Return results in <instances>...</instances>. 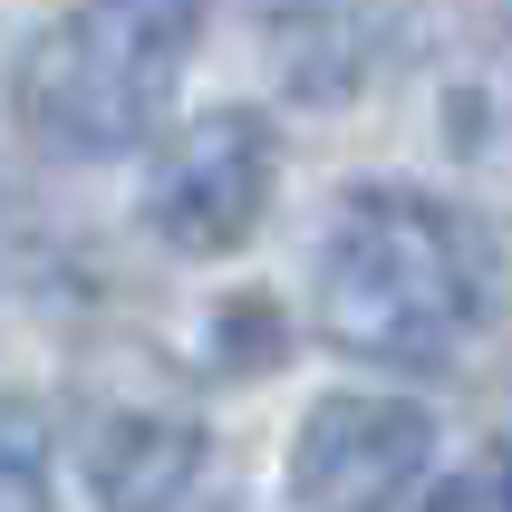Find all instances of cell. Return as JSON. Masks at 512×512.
Instances as JSON below:
<instances>
[{
    "label": "cell",
    "instance_id": "obj_5",
    "mask_svg": "<svg viewBox=\"0 0 512 512\" xmlns=\"http://www.w3.org/2000/svg\"><path fill=\"white\" fill-rule=\"evenodd\" d=\"M203 455H213L203 426L194 416H165V406H107V416H87V435H78L97 512H174L194 493Z\"/></svg>",
    "mask_w": 512,
    "mask_h": 512
},
{
    "label": "cell",
    "instance_id": "obj_2",
    "mask_svg": "<svg viewBox=\"0 0 512 512\" xmlns=\"http://www.w3.org/2000/svg\"><path fill=\"white\" fill-rule=\"evenodd\" d=\"M203 39V0H78L20 58V116L58 155H126L155 136Z\"/></svg>",
    "mask_w": 512,
    "mask_h": 512
},
{
    "label": "cell",
    "instance_id": "obj_7",
    "mask_svg": "<svg viewBox=\"0 0 512 512\" xmlns=\"http://www.w3.org/2000/svg\"><path fill=\"white\" fill-rule=\"evenodd\" d=\"M416 512H512V445H484L474 464H455Z\"/></svg>",
    "mask_w": 512,
    "mask_h": 512
},
{
    "label": "cell",
    "instance_id": "obj_4",
    "mask_svg": "<svg viewBox=\"0 0 512 512\" xmlns=\"http://www.w3.org/2000/svg\"><path fill=\"white\" fill-rule=\"evenodd\" d=\"M435 464V416L406 397H319L290 445V493L310 512H397Z\"/></svg>",
    "mask_w": 512,
    "mask_h": 512
},
{
    "label": "cell",
    "instance_id": "obj_3",
    "mask_svg": "<svg viewBox=\"0 0 512 512\" xmlns=\"http://www.w3.org/2000/svg\"><path fill=\"white\" fill-rule=\"evenodd\" d=\"M271 126H261L252 107H213L194 116L184 136L155 155V174H145V232L155 242H174V252H242L252 242V223L271 213Z\"/></svg>",
    "mask_w": 512,
    "mask_h": 512
},
{
    "label": "cell",
    "instance_id": "obj_6",
    "mask_svg": "<svg viewBox=\"0 0 512 512\" xmlns=\"http://www.w3.org/2000/svg\"><path fill=\"white\" fill-rule=\"evenodd\" d=\"M0 512H49V426L20 397H0Z\"/></svg>",
    "mask_w": 512,
    "mask_h": 512
},
{
    "label": "cell",
    "instance_id": "obj_1",
    "mask_svg": "<svg viewBox=\"0 0 512 512\" xmlns=\"http://www.w3.org/2000/svg\"><path fill=\"white\" fill-rule=\"evenodd\" d=\"M319 339L368 368H445L493 319V242L416 184H358L319 242Z\"/></svg>",
    "mask_w": 512,
    "mask_h": 512
}]
</instances>
